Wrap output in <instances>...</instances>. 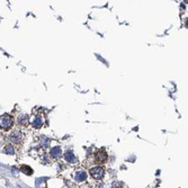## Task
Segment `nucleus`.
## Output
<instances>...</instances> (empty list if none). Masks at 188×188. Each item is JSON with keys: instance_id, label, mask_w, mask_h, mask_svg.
Segmentation results:
<instances>
[{"instance_id": "obj_1", "label": "nucleus", "mask_w": 188, "mask_h": 188, "mask_svg": "<svg viewBox=\"0 0 188 188\" xmlns=\"http://www.w3.org/2000/svg\"><path fill=\"white\" fill-rule=\"evenodd\" d=\"M13 125H14V120L10 115H8V114H3V115L0 116V128L7 131V130L11 128Z\"/></svg>"}, {"instance_id": "obj_2", "label": "nucleus", "mask_w": 188, "mask_h": 188, "mask_svg": "<svg viewBox=\"0 0 188 188\" xmlns=\"http://www.w3.org/2000/svg\"><path fill=\"white\" fill-rule=\"evenodd\" d=\"M107 152L105 149H99L97 150V152L95 153V160L97 163H105L107 161Z\"/></svg>"}, {"instance_id": "obj_3", "label": "nucleus", "mask_w": 188, "mask_h": 188, "mask_svg": "<svg viewBox=\"0 0 188 188\" xmlns=\"http://www.w3.org/2000/svg\"><path fill=\"white\" fill-rule=\"evenodd\" d=\"M90 175L94 179H101L105 175V170L101 167H95L90 169Z\"/></svg>"}, {"instance_id": "obj_4", "label": "nucleus", "mask_w": 188, "mask_h": 188, "mask_svg": "<svg viewBox=\"0 0 188 188\" xmlns=\"http://www.w3.org/2000/svg\"><path fill=\"white\" fill-rule=\"evenodd\" d=\"M32 124L35 128H41L44 124V117L41 114H36L33 118H32Z\"/></svg>"}, {"instance_id": "obj_5", "label": "nucleus", "mask_w": 188, "mask_h": 188, "mask_svg": "<svg viewBox=\"0 0 188 188\" xmlns=\"http://www.w3.org/2000/svg\"><path fill=\"white\" fill-rule=\"evenodd\" d=\"M9 139H10V141L15 143V144H17V143H19L22 140H23V134L19 132V131H15L13 132L10 136H9Z\"/></svg>"}, {"instance_id": "obj_6", "label": "nucleus", "mask_w": 188, "mask_h": 188, "mask_svg": "<svg viewBox=\"0 0 188 188\" xmlns=\"http://www.w3.org/2000/svg\"><path fill=\"white\" fill-rule=\"evenodd\" d=\"M50 153H51V157H53V158H60L62 156V150L60 147H54L51 149Z\"/></svg>"}, {"instance_id": "obj_7", "label": "nucleus", "mask_w": 188, "mask_h": 188, "mask_svg": "<svg viewBox=\"0 0 188 188\" xmlns=\"http://www.w3.org/2000/svg\"><path fill=\"white\" fill-rule=\"evenodd\" d=\"M74 178H76V180H77V181H85V180L87 179V172H85V171L80 170V171L76 172Z\"/></svg>"}, {"instance_id": "obj_8", "label": "nucleus", "mask_w": 188, "mask_h": 188, "mask_svg": "<svg viewBox=\"0 0 188 188\" xmlns=\"http://www.w3.org/2000/svg\"><path fill=\"white\" fill-rule=\"evenodd\" d=\"M18 123H19L22 126H27L28 123H29V118H28V116H27L26 114L20 115V116L18 117Z\"/></svg>"}, {"instance_id": "obj_9", "label": "nucleus", "mask_w": 188, "mask_h": 188, "mask_svg": "<svg viewBox=\"0 0 188 188\" xmlns=\"http://www.w3.org/2000/svg\"><path fill=\"white\" fill-rule=\"evenodd\" d=\"M64 159L67 160L69 163H74V162L77 161V159H76V157H74V154L72 153V152H67L66 154H64Z\"/></svg>"}, {"instance_id": "obj_10", "label": "nucleus", "mask_w": 188, "mask_h": 188, "mask_svg": "<svg viewBox=\"0 0 188 188\" xmlns=\"http://www.w3.org/2000/svg\"><path fill=\"white\" fill-rule=\"evenodd\" d=\"M3 152H5V153H7V154H14V153H15L14 147H13V145H10V144H7V145H5Z\"/></svg>"}, {"instance_id": "obj_11", "label": "nucleus", "mask_w": 188, "mask_h": 188, "mask_svg": "<svg viewBox=\"0 0 188 188\" xmlns=\"http://www.w3.org/2000/svg\"><path fill=\"white\" fill-rule=\"evenodd\" d=\"M22 171H23L24 174L28 175V176L33 174V170H32V169H30V168H29L28 166H23V167H22Z\"/></svg>"}, {"instance_id": "obj_12", "label": "nucleus", "mask_w": 188, "mask_h": 188, "mask_svg": "<svg viewBox=\"0 0 188 188\" xmlns=\"http://www.w3.org/2000/svg\"><path fill=\"white\" fill-rule=\"evenodd\" d=\"M113 188H123V186H122V184L117 183V184H115V185L113 186Z\"/></svg>"}]
</instances>
